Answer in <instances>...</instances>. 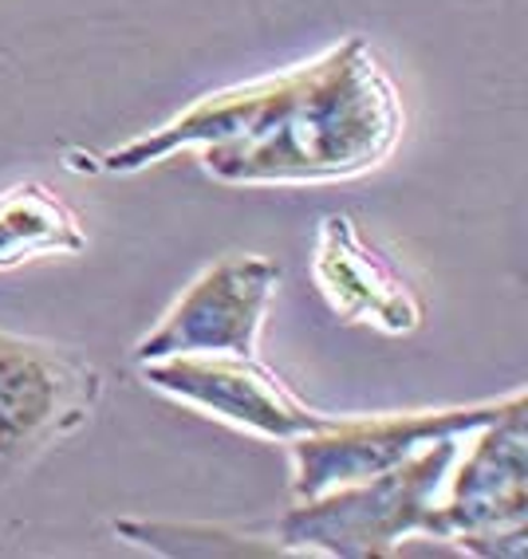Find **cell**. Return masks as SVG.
<instances>
[{
	"label": "cell",
	"instance_id": "cell-8",
	"mask_svg": "<svg viewBox=\"0 0 528 559\" xmlns=\"http://www.w3.org/2000/svg\"><path fill=\"white\" fill-rule=\"evenodd\" d=\"M308 80L312 60L296 63L289 71H277V75H260V80L210 91V95H201L198 103H190L169 122L122 142L115 151H68L63 166L75 174H139L146 166H154V162L169 158V154L190 151V146L206 151V146L257 139L260 130H269L296 103L300 91L308 87Z\"/></svg>",
	"mask_w": 528,
	"mask_h": 559
},
{
	"label": "cell",
	"instance_id": "cell-11",
	"mask_svg": "<svg viewBox=\"0 0 528 559\" xmlns=\"http://www.w3.org/2000/svg\"><path fill=\"white\" fill-rule=\"evenodd\" d=\"M115 536L159 556H289L280 539L213 528V524H169V520H115Z\"/></svg>",
	"mask_w": 528,
	"mask_h": 559
},
{
	"label": "cell",
	"instance_id": "cell-4",
	"mask_svg": "<svg viewBox=\"0 0 528 559\" xmlns=\"http://www.w3.org/2000/svg\"><path fill=\"white\" fill-rule=\"evenodd\" d=\"M99 399L103 374L83 355L0 331V489L80 433Z\"/></svg>",
	"mask_w": 528,
	"mask_h": 559
},
{
	"label": "cell",
	"instance_id": "cell-3",
	"mask_svg": "<svg viewBox=\"0 0 528 559\" xmlns=\"http://www.w3.org/2000/svg\"><path fill=\"white\" fill-rule=\"evenodd\" d=\"M458 473H446L434 536L481 559H520L528 548V394L513 390L497 418L469 433Z\"/></svg>",
	"mask_w": 528,
	"mask_h": 559
},
{
	"label": "cell",
	"instance_id": "cell-6",
	"mask_svg": "<svg viewBox=\"0 0 528 559\" xmlns=\"http://www.w3.org/2000/svg\"><path fill=\"white\" fill-rule=\"evenodd\" d=\"M139 367L150 390L253 438L292 441L331 421V414L300 402L257 355H166Z\"/></svg>",
	"mask_w": 528,
	"mask_h": 559
},
{
	"label": "cell",
	"instance_id": "cell-1",
	"mask_svg": "<svg viewBox=\"0 0 528 559\" xmlns=\"http://www.w3.org/2000/svg\"><path fill=\"white\" fill-rule=\"evenodd\" d=\"M407 127L399 87L363 36L312 60V80L257 139L206 146L201 166L225 186H319L375 170Z\"/></svg>",
	"mask_w": 528,
	"mask_h": 559
},
{
	"label": "cell",
	"instance_id": "cell-9",
	"mask_svg": "<svg viewBox=\"0 0 528 559\" xmlns=\"http://www.w3.org/2000/svg\"><path fill=\"white\" fill-rule=\"evenodd\" d=\"M312 280L336 316L348 323H367L387 335H410L422 328L419 292L390 257L360 233L348 213H324L312 252Z\"/></svg>",
	"mask_w": 528,
	"mask_h": 559
},
{
	"label": "cell",
	"instance_id": "cell-2",
	"mask_svg": "<svg viewBox=\"0 0 528 559\" xmlns=\"http://www.w3.org/2000/svg\"><path fill=\"white\" fill-rule=\"evenodd\" d=\"M466 438L469 433L438 438L395 469L296 500V509L280 516L277 539L289 556H308V551L331 559L399 556V544L407 536H434L442 485Z\"/></svg>",
	"mask_w": 528,
	"mask_h": 559
},
{
	"label": "cell",
	"instance_id": "cell-7",
	"mask_svg": "<svg viewBox=\"0 0 528 559\" xmlns=\"http://www.w3.org/2000/svg\"><path fill=\"white\" fill-rule=\"evenodd\" d=\"M280 284V264L257 252H233L181 292L178 304L162 316L150 335L134 347V362L166 355H257L265 311Z\"/></svg>",
	"mask_w": 528,
	"mask_h": 559
},
{
	"label": "cell",
	"instance_id": "cell-5",
	"mask_svg": "<svg viewBox=\"0 0 528 559\" xmlns=\"http://www.w3.org/2000/svg\"><path fill=\"white\" fill-rule=\"evenodd\" d=\"M505 409L501 402L478 406H442V409H402V414H363V418H339L331 414L328 426L284 441L292 453V497L308 500L319 492L351 485V480L375 477L395 469L430 441L473 433Z\"/></svg>",
	"mask_w": 528,
	"mask_h": 559
},
{
	"label": "cell",
	"instance_id": "cell-10",
	"mask_svg": "<svg viewBox=\"0 0 528 559\" xmlns=\"http://www.w3.org/2000/svg\"><path fill=\"white\" fill-rule=\"evenodd\" d=\"M87 249L80 213L44 181H21L0 193V272L28 260L75 257Z\"/></svg>",
	"mask_w": 528,
	"mask_h": 559
}]
</instances>
